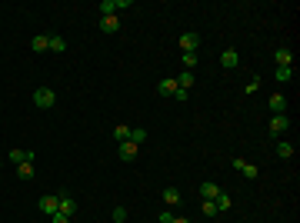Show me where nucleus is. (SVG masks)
Masks as SVG:
<instances>
[{"label":"nucleus","instance_id":"nucleus-12","mask_svg":"<svg viewBox=\"0 0 300 223\" xmlns=\"http://www.w3.org/2000/svg\"><path fill=\"white\" fill-rule=\"evenodd\" d=\"M277 64L280 67H294V50H290V47H277Z\"/></svg>","mask_w":300,"mask_h":223},{"label":"nucleus","instance_id":"nucleus-14","mask_svg":"<svg viewBox=\"0 0 300 223\" xmlns=\"http://www.w3.org/2000/svg\"><path fill=\"white\" fill-rule=\"evenodd\" d=\"M217 193H220V187H217L213 180H203V183H200V197H203V200H213Z\"/></svg>","mask_w":300,"mask_h":223},{"label":"nucleus","instance_id":"nucleus-29","mask_svg":"<svg viewBox=\"0 0 300 223\" xmlns=\"http://www.w3.org/2000/svg\"><path fill=\"white\" fill-rule=\"evenodd\" d=\"M174 217H177L174 210H160V223H174Z\"/></svg>","mask_w":300,"mask_h":223},{"label":"nucleus","instance_id":"nucleus-23","mask_svg":"<svg viewBox=\"0 0 300 223\" xmlns=\"http://www.w3.org/2000/svg\"><path fill=\"white\" fill-rule=\"evenodd\" d=\"M130 140H133L137 147H140V144L147 140V130H144V127H133V130H130Z\"/></svg>","mask_w":300,"mask_h":223},{"label":"nucleus","instance_id":"nucleus-3","mask_svg":"<svg viewBox=\"0 0 300 223\" xmlns=\"http://www.w3.org/2000/svg\"><path fill=\"white\" fill-rule=\"evenodd\" d=\"M37 207H40V213H44V217H54V213L60 210V197L47 193V197H40V203H37Z\"/></svg>","mask_w":300,"mask_h":223},{"label":"nucleus","instance_id":"nucleus-16","mask_svg":"<svg viewBox=\"0 0 300 223\" xmlns=\"http://www.w3.org/2000/svg\"><path fill=\"white\" fill-rule=\"evenodd\" d=\"M230 193H223V190H220V193H217V197H213V207H217V213H227V210H230Z\"/></svg>","mask_w":300,"mask_h":223},{"label":"nucleus","instance_id":"nucleus-20","mask_svg":"<svg viewBox=\"0 0 300 223\" xmlns=\"http://www.w3.org/2000/svg\"><path fill=\"white\" fill-rule=\"evenodd\" d=\"M113 140H117V144H127V140H130V127H113Z\"/></svg>","mask_w":300,"mask_h":223},{"label":"nucleus","instance_id":"nucleus-25","mask_svg":"<svg viewBox=\"0 0 300 223\" xmlns=\"http://www.w3.org/2000/svg\"><path fill=\"white\" fill-rule=\"evenodd\" d=\"M290 77H294V67H277V80L280 83H287Z\"/></svg>","mask_w":300,"mask_h":223},{"label":"nucleus","instance_id":"nucleus-4","mask_svg":"<svg viewBox=\"0 0 300 223\" xmlns=\"http://www.w3.org/2000/svg\"><path fill=\"white\" fill-rule=\"evenodd\" d=\"M233 170H240L247 180H254L257 173H260V167H254V163H250V160H244V156H233Z\"/></svg>","mask_w":300,"mask_h":223},{"label":"nucleus","instance_id":"nucleus-2","mask_svg":"<svg viewBox=\"0 0 300 223\" xmlns=\"http://www.w3.org/2000/svg\"><path fill=\"white\" fill-rule=\"evenodd\" d=\"M287 127H290V117H287V113H277V117H270V123H267V134H270V137H280Z\"/></svg>","mask_w":300,"mask_h":223},{"label":"nucleus","instance_id":"nucleus-19","mask_svg":"<svg viewBox=\"0 0 300 223\" xmlns=\"http://www.w3.org/2000/svg\"><path fill=\"white\" fill-rule=\"evenodd\" d=\"M47 50H54V54H64V50H67V40H64V37H57V34H50V47H47Z\"/></svg>","mask_w":300,"mask_h":223},{"label":"nucleus","instance_id":"nucleus-1","mask_svg":"<svg viewBox=\"0 0 300 223\" xmlns=\"http://www.w3.org/2000/svg\"><path fill=\"white\" fill-rule=\"evenodd\" d=\"M33 103H37L40 110H50V107L57 103V93L50 87H40V90H33Z\"/></svg>","mask_w":300,"mask_h":223},{"label":"nucleus","instance_id":"nucleus-24","mask_svg":"<svg viewBox=\"0 0 300 223\" xmlns=\"http://www.w3.org/2000/svg\"><path fill=\"white\" fill-rule=\"evenodd\" d=\"M100 10H103V17L117 13V0H100Z\"/></svg>","mask_w":300,"mask_h":223},{"label":"nucleus","instance_id":"nucleus-5","mask_svg":"<svg viewBox=\"0 0 300 223\" xmlns=\"http://www.w3.org/2000/svg\"><path fill=\"white\" fill-rule=\"evenodd\" d=\"M7 160H10L13 167H20V163H33V150H20V147H13L10 153H7Z\"/></svg>","mask_w":300,"mask_h":223},{"label":"nucleus","instance_id":"nucleus-11","mask_svg":"<svg viewBox=\"0 0 300 223\" xmlns=\"http://www.w3.org/2000/svg\"><path fill=\"white\" fill-rule=\"evenodd\" d=\"M270 113H274V117H277V113H287V97H284V93H274V97H270Z\"/></svg>","mask_w":300,"mask_h":223},{"label":"nucleus","instance_id":"nucleus-32","mask_svg":"<svg viewBox=\"0 0 300 223\" xmlns=\"http://www.w3.org/2000/svg\"><path fill=\"white\" fill-rule=\"evenodd\" d=\"M174 223H190V220H187V217H174Z\"/></svg>","mask_w":300,"mask_h":223},{"label":"nucleus","instance_id":"nucleus-31","mask_svg":"<svg viewBox=\"0 0 300 223\" xmlns=\"http://www.w3.org/2000/svg\"><path fill=\"white\" fill-rule=\"evenodd\" d=\"M50 220H54V223H70V217H67V213H54Z\"/></svg>","mask_w":300,"mask_h":223},{"label":"nucleus","instance_id":"nucleus-18","mask_svg":"<svg viewBox=\"0 0 300 223\" xmlns=\"http://www.w3.org/2000/svg\"><path fill=\"white\" fill-rule=\"evenodd\" d=\"M174 80H177V87H180V90H190V87H194V74H190V70H184V74H177V77H174Z\"/></svg>","mask_w":300,"mask_h":223},{"label":"nucleus","instance_id":"nucleus-26","mask_svg":"<svg viewBox=\"0 0 300 223\" xmlns=\"http://www.w3.org/2000/svg\"><path fill=\"white\" fill-rule=\"evenodd\" d=\"M180 64H184V70L197 67V54H184V60H180Z\"/></svg>","mask_w":300,"mask_h":223},{"label":"nucleus","instance_id":"nucleus-21","mask_svg":"<svg viewBox=\"0 0 300 223\" xmlns=\"http://www.w3.org/2000/svg\"><path fill=\"white\" fill-rule=\"evenodd\" d=\"M277 156H280V160H290V156H294V144L280 140V144H277Z\"/></svg>","mask_w":300,"mask_h":223},{"label":"nucleus","instance_id":"nucleus-22","mask_svg":"<svg viewBox=\"0 0 300 223\" xmlns=\"http://www.w3.org/2000/svg\"><path fill=\"white\" fill-rule=\"evenodd\" d=\"M17 177L20 180H33V163H20V167H17Z\"/></svg>","mask_w":300,"mask_h":223},{"label":"nucleus","instance_id":"nucleus-13","mask_svg":"<svg viewBox=\"0 0 300 223\" xmlns=\"http://www.w3.org/2000/svg\"><path fill=\"white\" fill-rule=\"evenodd\" d=\"M47 47H50V34H37L30 40V50H33V54H44Z\"/></svg>","mask_w":300,"mask_h":223},{"label":"nucleus","instance_id":"nucleus-30","mask_svg":"<svg viewBox=\"0 0 300 223\" xmlns=\"http://www.w3.org/2000/svg\"><path fill=\"white\" fill-rule=\"evenodd\" d=\"M257 87H260V77H254V80H250V83H247V90H244V93H254Z\"/></svg>","mask_w":300,"mask_h":223},{"label":"nucleus","instance_id":"nucleus-8","mask_svg":"<svg viewBox=\"0 0 300 223\" xmlns=\"http://www.w3.org/2000/svg\"><path fill=\"white\" fill-rule=\"evenodd\" d=\"M237 64H240V54H237L233 47H227V50H223V54H220V67L233 70V67H237Z\"/></svg>","mask_w":300,"mask_h":223},{"label":"nucleus","instance_id":"nucleus-7","mask_svg":"<svg viewBox=\"0 0 300 223\" xmlns=\"http://www.w3.org/2000/svg\"><path fill=\"white\" fill-rule=\"evenodd\" d=\"M57 197H60V210H57V213H67V217H74V213H77V200H74L70 193H57Z\"/></svg>","mask_w":300,"mask_h":223},{"label":"nucleus","instance_id":"nucleus-28","mask_svg":"<svg viewBox=\"0 0 300 223\" xmlns=\"http://www.w3.org/2000/svg\"><path fill=\"white\" fill-rule=\"evenodd\" d=\"M203 217H217V207H213V200H203Z\"/></svg>","mask_w":300,"mask_h":223},{"label":"nucleus","instance_id":"nucleus-17","mask_svg":"<svg viewBox=\"0 0 300 223\" xmlns=\"http://www.w3.org/2000/svg\"><path fill=\"white\" fill-rule=\"evenodd\" d=\"M157 90H160V97H174V93H177V80H174V77L160 80V87H157Z\"/></svg>","mask_w":300,"mask_h":223},{"label":"nucleus","instance_id":"nucleus-10","mask_svg":"<svg viewBox=\"0 0 300 223\" xmlns=\"http://www.w3.org/2000/svg\"><path fill=\"white\" fill-rule=\"evenodd\" d=\"M137 153H140V147L133 144V140L120 144V160H127V163H130V160H137Z\"/></svg>","mask_w":300,"mask_h":223},{"label":"nucleus","instance_id":"nucleus-27","mask_svg":"<svg viewBox=\"0 0 300 223\" xmlns=\"http://www.w3.org/2000/svg\"><path fill=\"white\" fill-rule=\"evenodd\" d=\"M113 223H127V210L123 207H113Z\"/></svg>","mask_w":300,"mask_h":223},{"label":"nucleus","instance_id":"nucleus-15","mask_svg":"<svg viewBox=\"0 0 300 223\" xmlns=\"http://www.w3.org/2000/svg\"><path fill=\"white\" fill-rule=\"evenodd\" d=\"M160 197H164V203H167V207H177V203L184 200V197H180V190H177V187H167L164 193H160Z\"/></svg>","mask_w":300,"mask_h":223},{"label":"nucleus","instance_id":"nucleus-6","mask_svg":"<svg viewBox=\"0 0 300 223\" xmlns=\"http://www.w3.org/2000/svg\"><path fill=\"white\" fill-rule=\"evenodd\" d=\"M197 47H200V34L187 30V34L180 37V50H184V54H197Z\"/></svg>","mask_w":300,"mask_h":223},{"label":"nucleus","instance_id":"nucleus-9","mask_svg":"<svg viewBox=\"0 0 300 223\" xmlns=\"http://www.w3.org/2000/svg\"><path fill=\"white\" fill-rule=\"evenodd\" d=\"M100 30H103V34H117V30H120V17H117V13L100 17Z\"/></svg>","mask_w":300,"mask_h":223}]
</instances>
